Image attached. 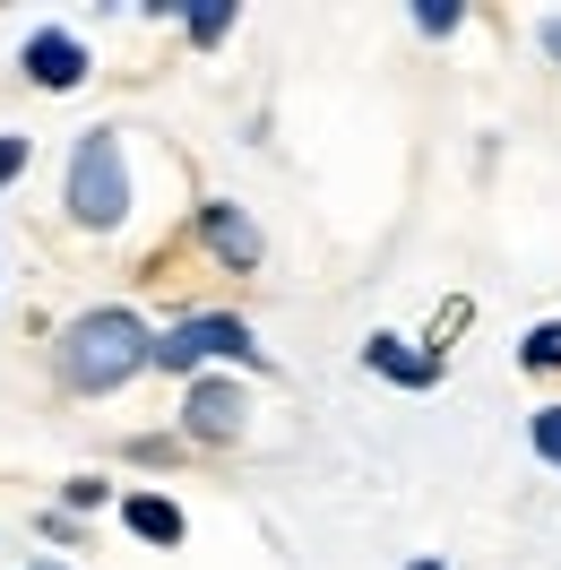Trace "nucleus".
Masks as SVG:
<instances>
[{
    "instance_id": "5",
    "label": "nucleus",
    "mask_w": 561,
    "mask_h": 570,
    "mask_svg": "<svg viewBox=\"0 0 561 570\" xmlns=\"http://www.w3.org/2000/svg\"><path fill=\"white\" fill-rule=\"evenodd\" d=\"M199 243H208V259H216V268H234V277H250V268L268 259L259 225H250L234 199H208V208H199Z\"/></svg>"
},
{
    "instance_id": "14",
    "label": "nucleus",
    "mask_w": 561,
    "mask_h": 570,
    "mask_svg": "<svg viewBox=\"0 0 561 570\" xmlns=\"http://www.w3.org/2000/svg\"><path fill=\"white\" fill-rule=\"evenodd\" d=\"M544 43H553V61H561V18H553V27H544Z\"/></svg>"
},
{
    "instance_id": "15",
    "label": "nucleus",
    "mask_w": 561,
    "mask_h": 570,
    "mask_svg": "<svg viewBox=\"0 0 561 570\" xmlns=\"http://www.w3.org/2000/svg\"><path fill=\"white\" fill-rule=\"evenodd\" d=\"M406 570H450V562H406Z\"/></svg>"
},
{
    "instance_id": "1",
    "label": "nucleus",
    "mask_w": 561,
    "mask_h": 570,
    "mask_svg": "<svg viewBox=\"0 0 561 570\" xmlns=\"http://www.w3.org/2000/svg\"><path fill=\"white\" fill-rule=\"evenodd\" d=\"M139 372H156V328L139 312H121V303L78 312L52 337V390L61 397H112L121 381H139Z\"/></svg>"
},
{
    "instance_id": "3",
    "label": "nucleus",
    "mask_w": 561,
    "mask_h": 570,
    "mask_svg": "<svg viewBox=\"0 0 561 570\" xmlns=\"http://www.w3.org/2000/svg\"><path fill=\"white\" fill-rule=\"evenodd\" d=\"M199 363H250L259 372V346H250V328L234 312H199V321L156 337V372H199Z\"/></svg>"
},
{
    "instance_id": "13",
    "label": "nucleus",
    "mask_w": 561,
    "mask_h": 570,
    "mask_svg": "<svg viewBox=\"0 0 561 570\" xmlns=\"http://www.w3.org/2000/svg\"><path fill=\"white\" fill-rule=\"evenodd\" d=\"M70 510H105V484H96V475H70Z\"/></svg>"
},
{
    "instance_id": "4",
    "label": "nucleus",
    "mask_w": 561,
    "mask_h": 570,
    "mask_svg": "<svg viewBox=\"0 0 561 570\" xmlns=\"http://www.w3.org/2000/svg\"><path fill=\"white\" fill-rule=\"evenodd\" d=\"M243 415H250V397L234 390V381H190V397H181V441L234 450V441H243Z\"/></svg>"
},
{
    "instance_id": "16",
    "label": "nucleus",
    "mask_w": 561,
    "mask_h": 570,
    "mask_svg": "<svg viewBox=\"0 0 561 570\" xmlns=\"http://www.w3.org/2000/svg\"><path fill=\"white\" fill-rule=\"evenodd\" d=\"M36 570H61V562H36Z\"/></svg>"
},
{
    "instance_id": "8",
    "label": "nucleus",
    "mask_w": 561,
    "mask_h": 570,
    "mask_svg": "<svg viewBox=\"0 0 561 570\" xmlns=\"http://www.w3.org/2000/svg\"><path fill=\"white\" fill-rule=\"evenodd\" d=\"M121 519H130V535H147V544H181V510L165 493H130Z\"/></svg>"
},
{
    "instance_id": "6",
    "label": "nucleus",
    "mask_w": 561,
    "mask_h": 570,
    "mask_svg": "<svg viewBox=\"0 0 561 570\" xmlns=\"http://www.w3.org/2000/svg\"><path fill=\"white\" fill-rule=\"evenodd\" d=\"M27 78H36L43 96H70L78 78H87V43H78V36H61V27L27 36Z\"/></svg>"
},
{
    "instance_id": "9",
    "label": "nucleus",
    "mask_w": 561,
    "mask_h": 570,
    "mask_svg": "<svg viewBox=\"0 0 561 570\" xmlns=\"http://www.w3.org/2000/svg\"><path fill=\"white\" fill-rule=\"evenodd\" d=\"M519 363H526V372H561V321H544V328H526V346H519Z\"/></svg>"
},
{
    "instance_id": "7",
    "label": "nucleus",
    "mask_w": 561,
    "mask_h": 570,
    "mask_svg": "<svg viewBox=\"0 0 561 570\" xmlns=\"http://www.w3.org/2000/svg\"><path fill=\"white\" fill-rule=\"evenodd\" d=\"M363 363H372L381 381H406V390H432V381H441V355H415L406 337H372V346H363Z\"/></svg>"
},
{
    "instance_id": "11",
    "label": "nucleus",
    "mask_w": 561,
    "mask_h": 570,
    "mask_svg": "<svg viewBox=\"0 0 561 570\" xmlns=\"http://www.w3.org/2000/svg\"><path fill=\"white\" fill-rule=\"evenodd\" d=\"M27 156H36V147H27V139H0V190H9V181L27 174Z\"/></svg>"
},
{
    "instance_id": "2",
    "label": "nucleus",
    "mask_w": 561,
    "mask_h": 570,
    "mask_svg": "<svg viewBox=\"0 0 561 570\" xmlns=\"http://www.w3.org/2000/svg\"><path fill=\"white\" fill-rule=\"evenodd\" d=\"M70 216L87 234H112L130 216V174H121V139L112 130H87L70 156Z\"/></svg>"
},
{
    "instance_id": "10",
    "label": "nucleus",
    "mask_w": 561,
    "mask_h": 570,
    "mask_svg": "<svg viewBox=\"0 0 561 570\" xmlns=\"http://www.w3.org/2000/svg\"><path fill=\"white\" fill-rule=\"evenodd\" d=\"M526 441H535V459H544V466H561V406H535Z\"/></svg>"
},
{
    "instance_id": "12",
    "label": "nucleus",
    "mask_w": 561,
    "mask_h": 570,
    "mask_svg": "<svg viewBox=\"0 0 561 570\" xmlns=\"http://www.w3.org/2000/svg\"><path fill=\"white\" fill-rule=\"evenodd\" d=\"M225 27H234V9H199V18H190V43H216Z\"/></svg>"
}]
</instances>
